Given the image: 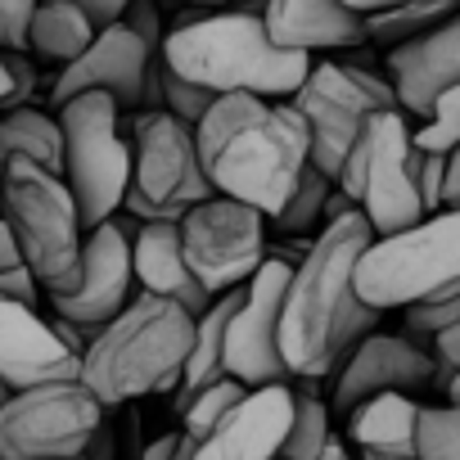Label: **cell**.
Masks as SVG:
<instances>
[{
  "label": "cell",
  "instance_id": "21",
  "mask_svg": "<svg viewBox=\"0 0 460 460\" xmlns=\"http://www.w3.org/2000/svg\"><path fill=\"white\" fill-rule=\"evenodd\" d=\"M131 271L145 294L167 298L190 316L208 312V303H212V294L185 267L181 221H140V230H131Z\"/></svg>",
  "mask_w": 460,
  "mask_h": 460
},
{
  "label": "cell",
  "instance_id": "33",
  "mask_svg": "<svg viewBox=\"0 0 460 460\" xmlns=\"http://www.w3.org/2000/svg\"><path fill=\"white\" fill-rule=\"evenodd\" d=\"M406 312V330L411 339H433L442 330H451L460 321V294L456 298H429V303H411L402 307Z\"/></svg>",
  "mask_w": 460,
  "mask_h": 460
},
{
  "label": "cell",
  "instance_id": "7",
  "mask_svg": "<svg viewBox=\"0 0 460 460\" xmlns=\"http://www.w3.org/2000/svg\"><path fill=\"white\" fill-rule=\"evenodd\" d=\"M420 149L411 140V122L402 109H379L366 131L357 136L343 172H339V190L361 208V217L370 221L375 240L397 235V230L424 221V203H420Z\"/></svg>",
  "mask_w": 460,
  "mask_h": 460
},
{
  "label": "cell",
  "instance_id": "10",
  "mask_svg": "<svg viewBox=\"0 0 460 460\" xmlns=\"http://www.w3.org/2000/svg\"><path fill=\"white\" fill-rule=\"evenodd\" d=\"M303 122H307V136H312V167L325 172L330 181H339L357 136L366 131V122L379 113V109H397V95H393V82L375 77L370 68H352V64H316L312 59V73L307 82L298 86V95L289 100Z\"/></svg>",
  "mask_w": 460,
  "mask_h": 460
},
{
  "label": "cell",
  "instance_id": "36",
  "mask_svg": "<svg viewBox=\"0 0 460 460\" xmlns=\"http://www.w3.org/2000/svg\"><path fill=\"white\" fill-rule=\"evenodd\" d=\"M429 357H433V370H438L433 384H447L451 375H460V321L429 339Z\"/></svg>",
  "mask_w": 460,
  "mask_h": 460
},
{
  "label": "cell",
  "instance_id": "4",
  "mask_svg": "<svg viewBox=\"0 0 460 460\" xmlns=\"http://www.w3.org/2000/svg\"><path fill=\"white\" fill-rule=\"evenodd\" d=\"M190 343L194 316L167 298L140 294L91 339L82 357V384L100 397V406L167 393L181 384Z\"/></svg>",
  "mask_w": 460,
  "mask_h": 460
},
{
  "label": "cell",
  "instance_id": "17",
  "mask_svg": "<svg viewBox=\"0 0 460 460\" xmlns=\"http://www.w3.org/2000/svg\"><path fill=\"white\" fill-rule=\"evenodd\" d=\"M433 379H438L433 357L411 334H366L348 352V361L339 366V384H334L330 411L348 415L366 397H379V393H420Z\"/></svg>",
  "mask_w": 460,
  "mask_h": 460
},
{
  "label": "cell",
  "instance_id": "20",
  "mask_svg": "<svg viewBox=\"0 0 460 460\" xmlns=\"http://www.w3.org/2000/svg\"><path fill=\"white\" fill-rule=\"evenodd\" d=\"M262 28L280 50L298 55L352 50L366 41V19L352 14L343 0H267Z\"/></svg>",
  "mask_w": 460,
  "mask_h": 460
},
{
  "label": "cell",
  "instance_id": "29",
  "mask_svg": "<svg viewBox=\"0 0 460 460\" xmlns=\"http://www.w3.org/2000/svg\"><path fill=\"white\" fill-rule=\"evenodd\" d=\"M244 393H249V388H244L240 379H230V375H221L217 384L199 388L190 402H181V433H185V438H203Z\"/></svg>",
  "mask_w": 460,
  "mask_h": 460
},
{
  "label": "cell",
  "instance_id": "37",
  "mask_svg": "<svg viewBox=\"0 0 460 460\" xmlns=\"http://www.w3.org/2000/svg\"><path fill=\"white\" fill-rule=\"evenodd\" d=\"M10 64V77H14V91H10V109H28V100L37 95V64L28 55H5ZM5 109V113H10Z\"/></svg>",
  "mask_w": 460,
  "mask_h": 460
},
{
  "label": "cell",
  "instance_id": "35",
  "mask_svg": "<svg viewBox=\"0 0 460 460\" xmlns=\"http://www.w3.org/2000/svg\"><path fill=\"white\" fill-rule=\"evenodd\" d=\"M442 176H447V154H420V172H415V185H420V203H424V217L442 212Z\"/></svg>",
  "mask_w": 460,
  "mask_h": 460
},
{
  "label": "cell",
  "instance_id": "32",
  "mask_svg": "<svg viewBox=\"0 0 460 460\" xmlns=\"http://www.w3.org/2000/svg\"><path fill=\"white\" fill-rule=\"evenodd\" d=\"M158 91H163V109L172 113V118H181L185 127H199V118L212 109V91H203V86H194V82H185V77H176V73H158Z\"/></svg>",
  "mask_w": 460,
  "mask_h": 460
},
{
  "label": "cell",
  "instance_id": "24",
  "mask_svg": "<svg viewBox=\"0 0 460 460\" xmlns=\"http://www.w3.org/2000/svg\"><path fill=\"white\" fill-rule=\"evenodd\" d=\"M100 37V28L73 5V0H37V14H32V37L28 50L37 59L50 64H73L77 55H86V46Z\"/></svg>",
  "mask_w": 460,
  "mask_h": 460
},
{
  "label": "cell",
  "instance_id": "8",
  "mask_svg": "<svg viewBox=\"0 0 460 460\" xmlns=\"http://www.w3.org/2000/svg\"><path fill=\"white\" fill-rule=\"evenodd\" d=\"M64 131V185L77 199L82 226L109 221L131 185V140L122 136V104L104 91H86L59 104Z\"/></svg>",
  "mask_w": 460,
  "mask_h": 460
},
{
  "label": "cell",
  "instance_id": "6",
  "mask_svg": "<svg viewBox=\"0 0 460 460\" xmlns=\"http://www.w3.org/2000/svg\"><path fill=\"white\" fill-rule=\"evenodd\" d=\"M357 294L375 312L460 294V212H433L375 240L357 262Z\"/></svg>",
  "mask_w": 460,
  "mask_h": 460
},
{
  "label": "cell",
  "instance_id": "5",
  "mask_svg": "<svg viewBox=\"0 0 460 460\" xmlns=\"http://www.w3.org/2000/svg\"><path fill=\"white\" fill-rule=\"evenodd\" d=\"M0 203H5L0 217L10 221L41 294H68L82 271L86 226L64 176L46 172L32 158H10L0 167Z\"/></svg>",
  "mask_w": 460,
  "mask_h": 460
},
{
  "label": "cell",
  "instance_id": "18",
  "mask_svg": "<svg viewBox=\"0 0 460 460\" xmlns=\"http://www.w3.org/2000/svg\"><path fill=\"white\" fill-rule=\"evenodd\" d=\"M82 379V357L28 303L0 298V384L10 393Z\"/></svg>",
  "mask_w": 460,
  "mask_h": 460
},
{
  "label": "cell",
  "instance_id": "16",
  "mask_svg": "<svg viewBox=\"0 0 460 460\" xmlns=\"http://www.w3.org/2000/svg\"><path fill=\"white\" fill-rule=\"evenodd\" d=\"M149 73H154V46L145 37H136L127 23H113L86 46V55L64 64V73L50 86V100L64 104L73 95L104 91L118 104H145Z\"/></svg>",
  "mask_w": 460,
  "mask_h": 460
},
{
  "label": "cell",
  "instance_id": "41",
  "mask_svg": "<svg viewBox=\"0 0 460 460\" xmlns=\"http://www.w3.org/2000/svg\"><path fill=\"white\" fill-rule=\"evenodd\" d=\"M442 208L460 212V145L447 154V176H442Z\"/></svg>",
  "mask_w": 460,
  "mask_h": 460
},
{
  "label": "cell",
  "instance_id": "13",
  "mask_svg": "<svg viewBox=\"0 0 460 460\" xmlns=\"http://www.w3.org/2000/svg\"><path fill=\"white\" fill-rule=\"evenodd\" d=\"M294 262L267 258L258 276L244 285V298L230 316L226 330V375L240 379L244 388H267V384H289V366L280 357V312L289 294Z\"/></svg>",
  "mask_w": 460,
  "mask_h": 460
},
{
  "label": "cell",
  "instance_id": "30",
  "mask_svg": "<svg viewBox=\"0 0 460 460\" xmlns=\"http://www.w3.org/2000/svg\"><path fill=\"white\" fill-rule=\"evenodd\" d=\"M415 460H460V411L451 402L447 406H420Z\"/></svg>",
  "mask_w": 460,
  "mask_h": 460
},
{
  "label": "cell",
  "instance_id": "48",
  "mask_svg": "<svg viewBox=\"0 0 460 460\" xmlns=\"http://www.w3.org/2000/svg\"><path fill=\"white\" fill-rule=\"evenodd\" d=\"M5 397H10V388H5V384H0V406H5Z\"/></svg>",
  "mask_w": 460,
  "mask_h": 460
},
{
  "label": "cell",
  "instance_id": "43",
  "mask_svg": "<svg viewBox=\"0 0 460 460\" xmlns=\"http://www.w3.org/2000/svg\"><path fill=\"white\" fill-rule=\"evenodd\" d=\"M176 438L181 433H167V438H154L145 451H140V460H172V451H176Z\"/></svg>",
  "mask_w": 460,
  "mask_h": 460
},
{
  "label": "cell",
  "instance_id": "1",
  "mask_svg": "<svg viewBox=\"0 0 460 460\" xmlns=\"http://www.w3.org/2000/svg\"><path fill=\"white\" fill-rule=\"evenodd\" d=\"M370 244V221L361 217V208H348L312 240L303 262H294L280 312V357L289 366V379L339 375L348 352L366 334H375L384 312H375L357 294V262Z\"/></svg>",
  "mask_w": 460,
  "mask_h": 460
},
{
  "label": "cell",
  "instance_id": "2",
  "mask_svg": "<svg viewBox=\"0 0 460 460\" xmlns=\"http://www.w3.org/2000/svg\"><path fill=\"white\" fill-rule=\"evenodd\" d=\"M199 163L212 194L280 217L298 176L312 167V136L289 100L217 95L194 127Z\"/></svg>",
  "mask_w": 460,
  "mask_h": 460
},
{
  "label": "cell",
  "instance_id": "45",
  "mask_svg": "<svg viewBox=\"0 0 460 460\" xmlns=\"http://www.w3.org/2000/svg\"><path fill=\"white\" fill-rule=\"evenodd\" d=\"M316 460H357V456H352V451H348V442H343V438L334 433V438L325 442V451H321Z\"/></svg>",
  "mask_w": 460,
  "mask_h": 460
},
{
  "label": "cell",
  "instance_id": "14",
  "mask_svg": "<svg viewBox=\"0 0 460 460\" xmlns=\"http://www.w3.org/2000/svg\"><path fill=\"white\" fill-rule=\"evenodd\" d=\"M294 424V388H249L203 438H176L172 460H280Z\"/></svg>",
  "mask_w": 460,
  "mask_h": 460
},
{
  "label": "cell",
  "instance_id": "3",
  "mask_svg": "<svg viewBox=\"0 0 460 460\" xmlns=\"http://www.w3.org/2000/svg\"><path fill=\"white\" fill-rule=\"evenodd\" d=\"M163 68L212 91V95H262V100H294L312 73V55L280 50L262 14L226 10L185 19L163 37Z\"/></svg>",
  "mask_w": 460,
  "mask_h": 460
},
{
  "label": "cell",
  "instance_id": "26",
  "mask_svg": "<svg viewBox=\"0 0 460 460\" xmlns=\"http://www.w3.org/2000/svg\"><path fill=\"white\" fill-rule=\"evenodd\" d=\"M316 384L321 379H298V388H294V424H289L280 460H316L325 451V442L334 438V411L325 397L312 393Z\"/></svg>",
  "mask_w": 460,
  "mask_h": 460
},
{
  "label": "cell",
  "instance_id": "25",
  "mask_svg": "<svg viewBox=\"0 0 460 460\" xmlns=\"http://www.w3.org/2000/svg\"><path fill=\"white\" fill-rule=\"evenodd\" d=\"M10 158H32L46 172L64 176V131L59 118L41 113V109H10L0 113V167Z\"/></svg>",
  "mask_w": 460,
  "mask_h": 460
},
{
  "label": "cell",
  "instance_id": "49",
  "mask_svg": "<svg viewBox=\"0 0 460 460\" xmlns=\"http://www.w3.org/2000/svg\"><path fill=\"white\" fill-rule=\"evenodd\" d=\"M451 5H456V10H460V0H451Z\"/></svg>",
  "mask_w": 460,
  "mask_h": 460
},
{
  "label": "cell",
  "instance_id": "46",
  "mask_svg": "<svg viewBox=\"0 0 460 460\" xmlns=\"http://www.w3.org/2000/svg\"><path fill=\"white\" fill-rule=\"evenodd\" d=\"M442 393H447V402H451V406L460 411V375H451V379L442 384Z\"/></svg>",
  "mask_w": 460,
  "mask_h": 460
},
{
  "label": "cell",
  "instance_id": "31",
  "mask_svg": "<svg viewBox=\"0 0 460 460\" xmlns=\"http://www.w3.org/2000/svg\"><path fill=\"white\" fill-rule=\"evenodd\" d=\"M411 140H415L420 154H451L460 145V86H451L433 100V109L411 131Z\"/></svg>",
  "mask_w": 460,
  "mask_h": 460
},
{
  "label": "cell",
  "instance_id": "40",
  "mask_svg": "<svg viewBox=\"0 0 460 460\" xmlns=\"http://www.w3.org/2000/svg\"><path fill=\"white\" fill-rule=\"evenodd\" d=\"M73 5L104 32V28H113V23H122V14H127V5L131 0H73Z\"/></svg>",
  "mask_w": 460,
  "mask_h": 460
},
{
  "label": "cell",
  "instance_id": "12",
  "mask_svg": "<svg viewBox=\"0 0 460 460\" xmlns=\"http://www.w3.org/2000/svg\"><path fill=\"white\" fill-rule=\"evenodd\" d=\"M181 253L194 280L217 298L230 289H244L267 253V217L240 199L212 194L181 217Z\"/></svg>",
  "mask_w": 460,
  "mask_h": 460
},
{
  "label": "cell",
  "instance_id": "42",
  "mask_svg": "<svg viewBox=\"0 0 460 460\" xmlns=\"http://www.w3.org/2000/svg\"><path fill=\"white\" fill-rule=\"evenodd\" d=\"M19 267H28V262H23V249H19V240H14L10 221L0 217V271H19Z\"/></svg>",
  "mask_w": 460,
  "mask_h": 460
},
{
  "label": "cell",
  "instance_id": "28",
  "mask_svg": "<svg viewBox=\"0 0 460 460\" xmlns=\"http://www.w3.org/2000/svg\"><path fill=\"white\" fill-rule=\"evenodd\" d=\"M339 185L325 176V172H316V167H307L303 176H298V185H294V194H289V203L280 208V217H271L285 235H321L325 230V203H330V194H334Z\"/></svg>",
  "mask_w": 460,
  "mask_h": 460
},
{
  "label": "cell",
  "instance_id": "22",
  "mask_svg": "<svg viewBox=\"0 0 460 460\" xmlns=\"http://www.w3.org/2000/svg\"><path fill=\"white\" fill-rule=\"evenodd\" d=\"M420 402L411 393H379L348 411V442L361 460H415Z\"/></svg>",
  "mask_w": 460,
  "mask_h": 460
},
{
  "label": "cell",
  "instance_id": "15",
  "mask_svg": "<svg viewBox=\"0 0 460 460\" xmlns=\"http://www.w3.org/2000/svg\"><path fill=\"white\" fill-rule=\"evenodd\" d=\"M131 285H136V271H131V230L118 217H109L95 230H86L77 285L68 294H50V303H55V312L64 321L82 325V334L95 339L127 307Z\"/></svg>",
  "mask_w": 460,
  "mask_h": 460
},
{
  "label": "cell",
  "instance_id": "19",
  "mask_svg": "<svg viewBox=\"0 0 460 460\" xmlns=\"http://www.w3.org/2000/svg\"><path fill=\"white\" fill-rule=\"evenodd\" d=\"M388 82H393L397 109L415 113V118H424L442 91L460 86V10L451 19H442L438 28H429L424 37L393 46Z\"/></svg>",
  "mask_w": 460,
  "mask_h": 460
},
{
  "label": "cell",
  "instance_id": "44",
  "mask_svg": "<svg viewBox=\"0 0 460 460\" xmlns=\"http://www.w3.org/2000/svg\"><path fill=\"white\" fill-rule=\"evenodd\" d=\"M343 5H348L352 14H361V19H370V14H384V10H393V5H402V0H343Z\"/></svg>",
  "mask_w": 460,
  "mask_h": 460
},
{
  "label": "cell",
  "instance_id": "34",
  "mask_svg": "<svg viewBox=\"0 0 460 460\" xmlns=\"http://www.w3.org/2000/svg\"><path fill=\"white\" fill-rule=\"evenodd\" d=\"M37 0H0V55H28Z\"/></svg>",
  "mask_w": 460,
  "mask_h": 460
},
{
  "label": "cell",
  "instance_id": "27",
  "mask_svg": "<svg viewBox=\"0 0 460 460\" xmlns=\"http://www.w3.org/2000/svg\"><path fill=\"white\" fill-rule=\"evenodd\" d=\"M451 14H456L451 0H402V5H393V10L366 19V41H379V46H406V41L424 37L429 28H438V23L451 19Z\"/></svg>",
  "mask_w": 460,
  "mask_h": 460
},
{
  "label": "cell",
  "instance_id": "11",
  "mask_svg": "<svg viewBox=\"0 0 460 460\" xmlns=\"http://www.w3.org/2000/svg\"><path fill=\"white\" fill-rule=\"evenodd\" d=\"M104 406L82 379L10 393L0 406V460H73L100 433Z\"/></svg>",
  "mask_w": 460,
  "mask_h": 460
},
{
  "label": "cell",
  "instance_id": "9",
  "mask_svg": "<svg viewBox=\"0 0 460 460\" xmlns=\"http://www.w3.org/2000/svg\"><path fill=\"white\" fill-rule=\"evenodd\" d=\"M203 199H212V185L199 163L194 127L167 109H145L131 122V185L122 208L140 221H181Z\"/></svg>",
  "mask_w": 460,
  "mask_h": 460
},
{
  "label": "cell",
  "instance_id": "39",
  "mask_svg": "<svg viewBox=\"0 0 460 460\" xmlns=\"http://www.w3.org/2000/svg\"><path fill=\"white\" fill-rule=\"evenodd\" d=\"M122 23H127L136 37H145L149 46H158V10L149 5V0H131L127 14H122Z\"/></svg>",
  "mask_w": 460,
  "mask_h": 460
},
{
  "label": "cell",
  "instance_id": "38",
  "mask_svg": "<svg viewBox=\"0 0 460 460\" xmlns=\"http://www.w3.org/2000/svg\"><path fill=\"white\" fill-rule=\"evenodd\" d=\"M0 298H5V303H28V307H37L41 285H37V276H32L28 267H19V271H0Z\"/></svg>",
  "mask_w": 460,
  "mask_h": 460
},
{
  "label": "cell",
  "instance_id": "47",
  "mask_svg": "<svg viewBox=\"0 0 460 460\" xmlns=\"http://www.w3.org/2000/svg\"><path fill=\"white\" fill-rule=\"evenodd\" d=\"M185 5H226V0H185Z\"/></svg>",
  "mask_w": 460,
  "mask_h": 460
},
{
  "label": "cell",
  "instance_id": "23",
  "mask_svg": "<svg viewBox=\"0 0 460 460\" xmlns=\"http://www.w3.org/2000/svg\"><path fill=\"white\" fill-rule=\"evenodd\" d=\"M244 289H230V294H217L208 303V312L194 316V343H190V357H185V370H181V402H190L199 388L217 384L226 375V330H230V316H235Z\"/></svg>",
  "mask_w": 460,
  "mask_h": 460
}]
</instances>
